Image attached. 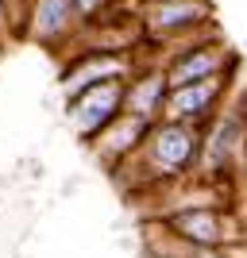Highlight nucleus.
<instances>
[{
  "label": "nucleus",
  "instance_id": "nucleus-12",
  "mask_svg": "<svg viewBox=\"0 0 247 258\" xmlns=\"http://www.w3.org/2000/svg\"><path fill=\"white\" fill-rule=\"evenodd\" d=\"M74 8H77V16H81V27H85V23L101 20V16L112 8V0H74Z\"/></svg>",
  "mask_w": 247,
  "mask_h": 258
},
{
  "label": "nucleus",
  "instance_id": "nucleus-11",
  "mask_svg": "<svg viewBox=\"0 0 247 258\" xmlns=\"http://www.w3.org/2000/svg\"><path fill=\"white\" fill-rule=\"evenodd\" d=\"M151 247H162V250H170L174 258H232V247H185V243H174V239H166L155 227V243Z\"/></svg>",
  "mask_w": 247,
  "mask_h": 258
},
{
  "label": "nucleus",
  "instance_id": "nucleus-2",
  "mask_svg": "<svg viewBox=\"0 0 247 258\" xmlns=\"http://www.w3.org/2000/svg\"><path fill=\"white\" fill-rule=\"evenodd\" d=\"M139 31L151 46H178L213 31V0H139Z\"/></svg>",
  "mask_w": 247,
  "mask_h": 258
},
{
  "label": "nucleus",
  "instance_id": "nucleus-3",
  "mask_svg": "<svg viewBox=\"0 0 247 258\" xmlns=\"http://www.w3.org/2000/svg\"><path fill=\"white\" fill-rule=\"evenodd\" d=\"M166 239L185 243V247H232L239 239L236 220L224 212L220 205H182L170 208L155 220Z\"/></svg>",
  "mask_w": 247,
  "mask_h": 258
},
{
  "label": "nucleus",
  "instance_id": "nucleus-9",
  "mask_svg": "<svg viewBox=\"0 0 247 258\" xmlns=\"http://www.w3.org/2000/svg\"><path fill=\"white\" fill-rule=\"evenodd\" d=\"M147 131H151L147 119L120 112V116L112 119L101 135H93V139H89V151H93V158H97L105 170H120L124 162H131L135 154H139L143 139H147Z\"/></svg>",
  "mask_w": 247,
  "mask_h": 258
},
{
  "label": "nucleus",
  "instance_id": "nucleus-4",
  "mask_svg": "<svg viewBox=\"0 0 247 258\" xmlns=\"http://www.w3.org/2000/svg\"><path fill=\"white\" fill-rule=\"evenodd\" d=\"M236 50L220 39V35L205 31V35H193L185 43L170 46L166 58H162V74L170 85H189V81H205V77H216V74H228L236 70Z\"/></svg>",
  "mask_w": 247,
  "mask_h": 258
},
{
  "label": "nucleus",
  "instance_id": "nucleus-8",
  "mask_svg": "<svg viewBox=\"0 0 247 258\" xmlns=\"http://www.w3.org/2000/svg\"><path fill=\"white\" fill-rule=\"evenodd\" d=\"M81 31V16H77L74 0H31L27 16H23V35L39 46H66L74 43Z\"/></svg>",
  "mask_w": 247,
  "mask_h": 258
},
{
  "label": "nucleus",
  "instance_id": "nucleus-10",
  "mask_svg": "<svg viewBox=\"0 0 247 258\" xmlns=\"http://www.w3.org/2000/svg\"><path fill=\"white\" fill-rule=\"evenodd\" d=\"M166 97H170V81L162 74V66H135V74L124 81V112L147 123L162 119Z\"/></svg>",
  "mask_w": 247,
  "mask_h": 258
},
{
  "label": "nucleus",
  "instance_id": "nucleus-7",
  "mask_svg": "<svg viewBox=\"0 0 247 258\" xmlns=\"http://www.w3.org/2000/svg\"><path fill=\"white\" fill-rule=\"evenodd\" d=\"M135 54L131 50H77L62 70V97H74L101 81H124L135 74Z\"/></svg>",
  "mask_w": 247,
  "mask_h": 258
},
{
  "label": "nucleus",
  "instance_id": "nucleus-13",
  "mask_svg": "<svg viewBox=\"0 0 247 258\" xmlns=\"http://www.w3.org/2000/svg\"><path fill=\"white\" fill-rule=\"evenodd\" d=\"M16 20H20V16H16V0H0V39L16 27Z\"/></svg>",
  "mask_w": 247,
  "mask_h": 258
},
{
  "label": "nucleus",
  "instance_id": "nucleus-6",
  "mask_svg": "<svg viewBox=\"0 0 247 258\" xmlns=\"http://www.w3.org/2000/svg\"><path fill=\"white\" fill-rule=\"evenodd\" d=\"M232 77H236V70L205 77V81H189V85H170V97H166V112H162V116L182 119V123H197V127H209L216 119V112L228 104Z\"/></svg>",
  "mask_w": 247,
  "mask_h": 258
},
{
  "label": "nucleus",
  "instance_id": "nucleus-5",
  "mask_svg": "<svg viewBox=\"0 0 247 258\" xmlns=\"http://www.w3.org/2000/svg\"><path fill=\"white\" fill-rule=\"evenodd\" d=\"M124 81H101V85H89L74 97H66V123L81 143L101 135L124 112Z\"/></svg>",
  "mask_w": 247,
  "mask_h": 258
},
{
  "label": "nucleus",
  "instance_id": "nucleus-1",
  "mask_svg": "<svg viewBox=\"0 0 247 258\" xmlns=\"http://www.w3.org/2000/svg\"><path fill=\"white\" fill-rule=\"evenodd\" d=\"M201 147H205V127L162 116L151 123L131 166L143 170V185H178V181L197 177Z\"/></svg>",
  "mask_w": 247,
  "mask_h": 258
}]
</instances>
